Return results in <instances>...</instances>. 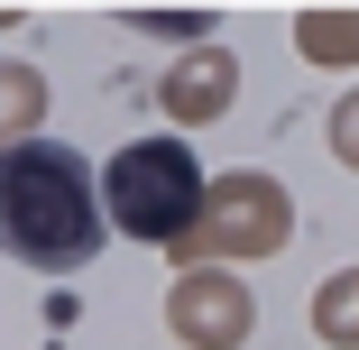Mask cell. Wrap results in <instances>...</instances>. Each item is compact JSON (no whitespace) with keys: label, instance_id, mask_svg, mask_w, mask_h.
Masks as SVG:
<instances>
[{"label":"cell","instance_id":"1","mask_svg":"<svg viewBox=\"0 0 359 350\" xmlns=\"http://www.w3.org/2000/svg\"><path fill=\"white\" fill-rule=\"evenodd\" d=\"M111 213H102V184L74 148H55V138H28V148L0 157V249H10L19 267H83L102 249Z\"/></svg>","mask_w":359,"mask_h":350},{"label":"cell","instance_id":"2","mask_svg":"<svg viewBox=\"0 0 359 350\" xmlns=\"http://www.w3.org/2000/svg\"><path fill=\"white\" fill-rule=\"evenodd\" d=\"M203 203H212V175L194 166L184 138H129L102 175V213L111 231L148 240V249H184L203 231Z\"/></svg>","mask_w":359,"mask_h":350},{"label":"cell","instance_id":"3","mask_svg":"<svg viewBox=\"0 0 359 350\" xmlns=\"http://www.w3.org/2000/svg\"><path fill=\"white\" fill-rule=\"evenodd\" d=\"M285 231H295V213H285V194L267 175H222L203 203V231L184 240V258H267Z\"/></svg>","mask_w":359,"mask_h":350},{"label":"cell","instance_id":"4","mask_svg":"<svg viewBox=\"0 0 359 350\" xmlns=\"http://www.w3.org/2000/svg\"><path fill=\"white\" fill-rule=\"evenodd\" d=\"M166 323L184 332V350H240L249 323H258V304H249L240 276H222V267H184V276H175Z\"/></svg>","mask_w":359,"mask_h":350},{"label":"cell","instance_id":"5","mask_svg":"<svg viewBox=\"0 0 359 350\" xmlns=\"http://www.w3.org/2000/svg\"><path fill=\"white\" fill-rule=\"evenodd\" d=\"M231 83H240V65H231V46H194V55L175 65V74L157 83V102H166L175 120H222Z\"/></svg>","mask_w":359,"mask_h":350},{"label":"cell","instance_id":"6","mask_svg":"<svg viewBox=\"0 0 359 350\" xmlns=\"http://www.w3.org/2000/svg\"><path fill=\"white\" fill-rule=\"evenodd\" d=\"M46 111V83H37V65H0V157L28 148V129Z\"/></svg>","mask_w":359,"mask_h":350},{"label":"cell","instance_id":"7","mask_svg":"<svg viewBox=\"0 0 359 350\" xmlns=\"http://www.w3.org/2000/svg\"><path fill=\"white\" fill-rule=\"evenodd\" d=\"M295 37H304L313 65H350V55H359V19H350V10H313Z\"/></svg>","mask_w":359,"mask_h":350},{"label":"cell","instance_id":"8","mask_svg":"<svg viewBox=\"0 0 359 350\" xmlns=\"http://www.w3.org/2000/svg\"><path fill=\"white\" fill-rule=\"evenodd\" d=\"M313 323H323V341H359V276H332L323 286V304H313Z\"/></svg>","mask_w":359,"mask_h":350},{"label":"cell","instance_id":"9","mask_svg":"<svg viewBox=\"0 0 359 350\" xmlns=\"http://www.w3.org/2000/svg\"><path fill=\"white\" fill-rule=\"evenodd\" d=\"M332 148H341V157H350V166H359V93H350V102H341V111H332Z\"/></svg>","mask_w":359,"mask_h":350}]
</instances>
